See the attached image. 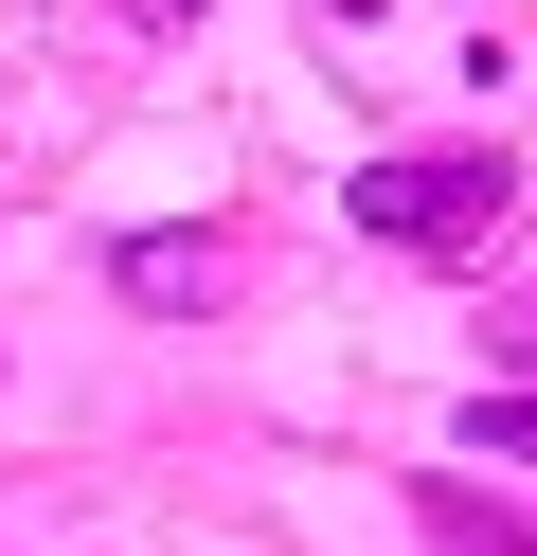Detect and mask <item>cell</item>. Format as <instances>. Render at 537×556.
<instances>
[{
	"instance_id": "7a4b0ae2",
	"label": "cell",
	"mask_w": 537,
	"mask_h": 556,
	"mask_svg": "<svg viewBox=\"0 0 537 556\" xmlns=\"http://www.w3.org/2000/svg\"><path fill=\"white\" fill-rule=\"evenodd\" d=\"M305 37H322V73L341 90H501V73H537L520 54V0H305Z\"/></svg>"
},
{
	"instance_id": "8992f818",
	"label": "cell",
	"mask_w": 537,
	"mask_h": 556,
	"mask_svg": "<svg viewBox=\"0 0 537 556\" xmlns=\"http://www.w3.org/2000/svg\"><path fill=\"white\" fill-rule=\"evenodd\" d=\"M520 359H537V305H520Z\"/></svg>"
},
{
	"instance_id": "5b68a950",
	"label": "cell",
	"mask_w": 537,
	"mask_h": 556,
	"mask_svg": "<svg viewBox=\"0 0 537 556\" xmlns=\"http://www.w3.org/2000/svg\"><path fill=\"white\" fill-rule=\"evenodd\" d=\"M430 539H448V556H537V539H520V520H465V503H448V484H430Z\"/></svg>"
},
{
	"instance_id": "3957f363",
	"label": "cell",
	"mask_w": 537,
	"mask_h": 556,
	"mask_svg": "<svg viewBox=\"0 0 537 556\" xmlns=\"http://www.w3.org/2000/svg\"><path fill=\"white\" fill-rule=\"evenodd\" d=\"M126 305H233V252H215V233H126Z\"/></svg>"
},
{
	"instance_id": "6da1fadb",
	"label": "cell",
	"mask_w": 537,
	"mask_h": 556,
	"mask_svg": "<svg viewBox=\"0 0 537 556\" xmlns=\"http://www.w3.org/2000/svg\"><path fill=\"white\" fill-rule=\"evenodd\" d=\"M341 216L376 233V252H412V269H484L501 233H520V162L501 144H376L341 180Z\"/></svg>"
},
{
	"instance_id": "52a82bcc",
	"label": "cell",
	"mask_w": 537,
	"mask_h": 556,
	"mask_svg": "<svg viewBox=\"0 0 537 556\" xmlns=\"http://www.w3.org/2000/svg\"><path fill=\"white\" fill-rule=\"evenodd\" d=\"M0 18H18V0H0Z\"/></svg>"
},
{
	"instance_id": "277c9868",
	"label": "cell",
	"mask_w": 537,
	"mask_h": 556,
	"mask_svg": "<svg viewBox=\"0 0 537 556\" xmlns=\"http://www.w3.org/2000/svg\"><path fill=\"white\" fill-rule=\"evenodd\" d=\"M465 448L484 467H537V395H465Z\"/></svg>"
}]
</instances>
